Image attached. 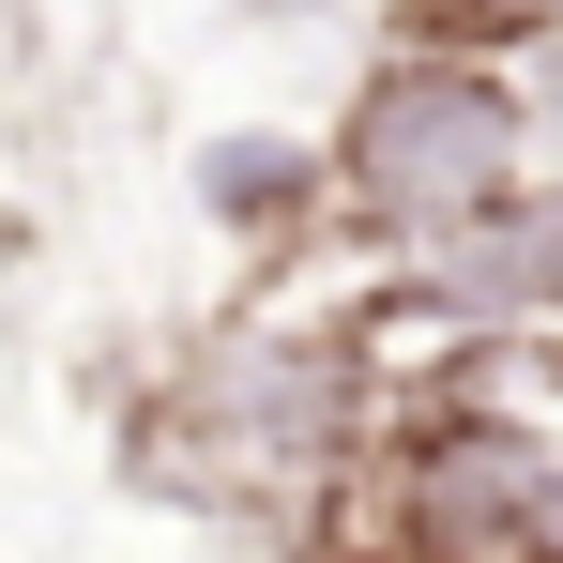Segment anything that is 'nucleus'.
<instances>
[{"label": "nucleus", "mask_w": 563, "mask_h": 563, "mask_svg": "<svg viewBox=\"0 0 563 563\" xmlns=\"http://www.w3.org/2000/svg\"><path fill=\"white\" fill-rule=\"evenodd\" d=\"M518 153H533V107L487 46H396L335 107V213L380 244H427V229L487 213L503 184H533Z\"/></svg>", "instance_id": "f257e3e1"}, {"label": "nucleus", "mask_w": 563, "mask_h": 563, "mask_svg": "<svg viewBox=\"0 0 563 563\" xmlns=\"http://www.w3.org/2000/svg\"><path fill=\"white\" fill-rule=\"evenodd\" d=\"M396 305H427L457 335H549L563 320V184H503L487 213L427 229L411 275H396Z\"/></svg>", "instance_id": "f03ea898"}, {"label": "nucleus", "mask_w": 563, "mask_h": 563, "mask_svg": "<svg viewBox=\"0 0 563 563\" xmlns=\"http://www.w3.org/2000/svg\"><path fill=\"white\" fill-rule=\"evenodd\" d=\"M198 198H213L229 229H289V213L335 198V153H305V137H229V153L198 168Z\"/></svg>", "instance_id": "7ed1b4c3"}, {"label": "nucleus", "mask_w": 563, "mask_h": 563, "mask_svg": "<svg viewBox=\"0 0 563 563\" xmlns=\"http://www.w3.org/2000/svg\"><path fill=\"white\" fill-rule=\"evenodd\" d=\"M563 31V0H411V46H549Z\"/></svg>", "instance_id": "20e7f679"}]
</instances>
